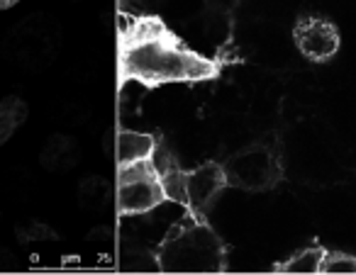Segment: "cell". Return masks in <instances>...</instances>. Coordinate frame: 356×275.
I'll return each mask as SVG.
<instances>
[{
  "mask_svg": "<svg viewBox=\"0 0 356 275\" xmlns=\"http://www.w3.org/2000/svg\"><path fill=\"white\" fill-rule=\"evenodd\" d=\"M20 0H0V12L3 10H10V8H15Z\"/></svg>",
  "mask_w": 356,
  "mask_h": 275,
  "instance_id": "cell-17",
  "label": "cell"
},
{
  "mask_svg": "<svg viewBox=\"0 0 356 275\" xmlns=\"http://www.w3.org/2000/svg\"><path fill=\"white\" fill-rule=\"evenodd\" d=\"M120 83L161 88L168 83H200L218 76V64L193 51L159 15H137L118 37Z\"/></svg>",
  "mask_w": 356,
  "mask_h": 275,
  "instance_id": "cell-1",
  "label": "cell"
},
{
  "mask_svg": "<svg viewBox=\"0 0 356 275\" xmlns=\"http://www.w3.org/2000/svg\"><path fill=\"white\" fill-rule=\"evenodd\" d=\"M325 253L327 251L317 249V246H312V249H302V251H298V253H293L288 260L278 263L273 270H276V273H320Z\"/></svg>",
  "mask_w": 356,
  "mask_h": 275,
  "instance_id": "cell-12",
  "label": "cell"
},
{
  "mask_svg": "<svg viewBox=\"0 0 356 275\" xmlns=\"http://www.w3.org/2000/svg\"><path fill=\"white\" fill-rule=\"evenodd\" d=\"M225 176H227V185L239 188V190H247V192L271 190L283 178L278 149L268 139L239 149L237 153H232L225 161Z\"/></svg>",
  "mask_w": 356,
  "mask_h": 275,
  "instance_id": "cell-3",
  "label": "cell"
},
{
  "mask_svg": "<svg viewBox=\"0 0 356 275\" xmlns=\"http://www.w3.org/2000/svg\"><path fill=\"white\" fill-rule=\"evenodd\" d=\"M15 263H17V260L13 258V256L8 253L6 249H0V270H3V268H13Z\"/></svg>",
  "mask_w": 356,
  "mask_h": 275,
  "instance_id": "cell-16",
  "label": "cell"
},
{
  "mask_svg": "<svg viewBox=\"0 0 356 275\" xmlns=\"http://www.w3.org/2000/svg\"><path fill=\"white\" fill-rule=\"evenodd\" d=\"M320 273H356V258L341 251H327Z\"/></svg>",
  "mask_w": 356,
  "mask_h": 275,
  "instance_id": "cell-14",
  "label": "cell"
},
{
  "mask_svg": "<svg viewBox=\"0 0 356 275\" xmlns=\"http://www.w3.org/2000/svg\"><path fill=\"white\" fill-rule=\"evenodd\" d=\"M81 161V147L69 134H54L42 147L40 163L49 173H66Z\"/></svg>",
  "mask_w": 356,
  "mask_h": 275,
  "instance_id": "cell-8",
  "label": "cell"
},
{
  "mask_svg": "<svg viewBox=\"0 0 356 275\" xmlns=\"http://www.w3.org/2000/svg\"><path fill=\"white\" fill-rule=\"evenodd\" d=\"M152 163L156 166V173H159V178H161L168 200L184 202L186 205V171L178 166L176 156H173L166 147L159 144L156 151L152 153Z\"/></svg>",
  "mask_w": 356,
  "mask_h": 275,
  "instance_id": "cell-9",
  "label": "cell"
},
{
  "mask_svg": "<svg viewBox=\"0 0 356 275\" xmlns=\"http://www.w3.org/2000/svg\"><path fill=\"white\" fill-rule=\"evenodd\" d=\"M115 200L118 210L124 217L147 215L168 200L163 183L156 173L152 158L127 166H118V183H115Z\"/></svg>",
  "mask_w": 356,
  "mask_h": 275,
  "instance_id": "cell-4",
  "label": "cell"
},
{
  "mask_svg": "<svg viewBox=\"0 0 356 275\" xmlns=\"http://www.w3.org/2000/svg\"><path fill=\"white\" fill-rule=\"evenodd\" d=\"M15 236L20 244H32V241H56L59 234L51 229L49 224H42V222H27V224L17 226Z\"/></svg>",
  "mask_w": 356,
  "mask_h": 275,
  "instance_id": "cell-13",
  "label": "cell"
},
{
  "mask_svg": "<svg viewBox=\"0 0 356 275\" xmlns=\"http://www.w3.org/2000/svg\"><path fill=\"white\" fill-rule=\"evenodd\" d=\"M113 183L108 178L100 176H88L79 183V202L83 210L88 212H100L113 202Z\"/></svg>",
  "mask_w": 356,
  "mask_h": 275,
  "instance_id": "cell-11",
  "label": "cell"
},
{
  "mask_svg": "<svg viewBox=\"0 0 356 275\" xmlns=\"http://www.w3.org/2000/svg\"><path fill=\"white\" fill-rule=\"evenodd\" d=\"M159 268L166 273H222L227 268L225 244L210 224L188 217L176 224L159 246Z\"/></svg>",
  "mask_w": 356,
  "mask_h": 275,
  "instance_id": "cell-2",
  "label": "cell"
},
{
  "mask_svg": "<svg viewBox=\"0 0 356 275\" xmlns=\"http://www.w3.org/2000/svg\"><path fill=\"white\" fill-rule=\"evenodd\" d=\"M293 44L312 64H325L339 51L341 37L332 20L320 15H302L293 25Z\"/></svg>",
  "mask_w": 356,
  "mask_h": 275,
  "instance_id": "cell-5",
  "label": "cell"
},
{
  "mask_svg": "<svg viewBox=\"0 0 356 275\" xmlns=\"http://www.w3.org/2000/svg\"><path fill=\"white\" fill-rule=\"evenodd\" d=\"M156 147L159 142L154 134L134 132V129H124V127H110L103 139L105 156L118 163V166L147 161L156 151Z\"/></svg>",
  "mask_w": 356,
  "mask_h": 275,
  "instance_id": "cell-6",
  "label": "cell"
},
{
  "mask_svg": "<svg viewBox=\"0 0 356 275\" xmlns=\"http://www.w3.org/2000/svg\"><path fill=\"white\" fill-rule=\"evenodd\" d=\"M225 188H227L225 166L215 161L200 163L193 171H186V205L193 212H205Z\"/></svg>",
  "mask_w": 356,
  "mask_h": 275,
  "instance_id": "cell-7",
  "label": "cell"
},
{
  "mask_svg": "<svg viewBox=\"0 0 356 275\" xmlns=\"http://www.w3.org/2000/svg\"><path fill=\"white\" fill-rule=\"evenodd\" d=\"M142 3L144 0H120V8H122L124 12H134L142 8Z\"/></svg>",
  "mask_w": 356,
  "mask_h": 275,
  "instance_id": "cell-15",
  "label": "cell"
},
{
  "mask_svg": "<svg viewBox=\"0 0 356 275\" xmlns=\"http://www.w3.org/2000/svg\"><path fill=\"white\" fill-rule=\"evenodd\" d=\"M30 117V108L20 95H6L0 100V147H6L13 134Z\"/></svg>",
  "mask_w": 356,
  "mask_h": 275,
  "instance_id": "cell-10",
  "label": "cell"
}]
</instances>
